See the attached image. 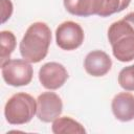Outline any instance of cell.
Segmentation results:
<instances>
[{"label": "cell", "mask_w": 134, "mask_h": 134, "mask_svg": "<svg viewBox=\"0 0 134 134\" xmlns=\"http://www.w3.org/2000/svg\"><path fill=\"white\" fill-rule=\"evenodd\" d=\"M51 30L44 22H35L26 29L20 42V53L29 63H39L48 53Z\"/></svg>", "instance_id": "1"}, {"label": "cell", "mask_w": 134, "mask_h": 134, "mask_svg": "<svg viewBox=\"0 0 134 134\" xmlns=\"http://www.w3.org/2000/svg\"><path fill=\"white\" fill-rule=\"evenodd\" d=\"M113 55L120 62L134 60V28L124 19L113 22L108 29Z\"/></svg>", "instance_id": "2"}, {"label": "cell", "mask_w": 134, "mask_h": 134, "mask_svg": "<svg viewBox=\"0 0 134 134\" xmlns=\"http://www.w3.org/2000/svg\"><path fill=\"white\" fill-rule=\"evenodd\" d=\"M35 114H37V100L25 92L13 94L4 107L5 119L10 125L27 124Z\"/></svg>", "instance_id": "3"}, {"label": "cell", "mask_w": 134, "mask_h": 134, "mask_svg": "<svg viewBox=\"0 0 134 134\" xmlns=\"http://www.w3.org/2000/svg\"><path fill=\"white\" fill-rule=\"evenodd\" d=\"M1 73L4 82L13 87L28 85L34 75V69L29 62L21 59L7 60L1 64Z\"/></svg>", "instance_id": "4"}, {"label": "cell", "mask_w": 134, "mask_h": 134, "mask_svg": "<svg viewBox=\"0 0 134 134\" xmlns=\"http://www.w3.org/2000/svg\"><path fill=\"white\" fill-rule=\"evenodd\" d=\"M84 30L80 24L73 21H65L55 29L57 45L63 50H74L84 42Z\"/></svg>", "instance_id": "5"}, {"label": "cell", "mask_w": 134, "mask_h": 134, "mask_svg": "<svg viewBox=\"0 0 134 134\" xmlns=\"http://www.w3.org/2000/svg\"><path fill=\"white\" fill-rule=\"evenodd\" d=\"M63 102L54 92H43L37 98V117L43 122H50L60 117Z\"/></svg>", "instance_id": "6"}, {"label": "cell", "mask_w": 134, "mask_h": 134, "mask_svg": "<svg viewBox=\"0 0 134 134\" xmlns=\"http://www.w3.org/2000/svg\"><path fill=\"white\" fill-rule=\"evenodd\" d=\"M68 79L66 68L57 62L44 64L39 70V81L41 85L48 90L61 88Z\"/></svg>", "instance_id": "7"}, {"label": "cell", "mask_w": 134, "mask_h": 134, "mask_svg": "<svg viewBox=\"0 0 134 134\" xmlns=\"http://www.w3.org/2000/svg\"><path fill=\"white\" fill-rule=\"evenodd\" d=\"M112 67L111 58L103 50L90 51L84 61V68L86 72L92 76L98 77L107 74Z\"/></svg>", "instance_id": "8"}, {"label": "cell", "mask_w": 134, "mask_h": 134, "mask_svg": "<svg viewBox=\"0 0 134 134\" xmlns=\"http://www.w3.org/2000/svg\"><path fill=\"white\" fill-rule=\"evenodd\" d=\"M112 112L116 119L130 121L134 119V95L129 92L116 94L111 103Z\"/></svg>", "instance_id": "9"}, {"label": "cell", "mask_w": 134, "mask_h": 134, "mask_svg": "<svg viewBox=\"0 0 134 134\" xmlns=\"http://www.w3.org/2000/svg\"><path fill=\"white\" fill-rule=\"evenodd\" d=\"M66 10L74 16L89 17L99 14L103 0H63Z\"/></svg>", "instance_id": "10"}, {"label": "cell", "mask_w": 134, "mask_h": 134, "mask_svg": "<svg viewBox=\"0 0 134 134\" xmlns=\"http://www.w3.org/2000/svg\"><path fill=\"white\" fill-rule=\"evenodd\" d=\"M51 130L54 134H85V128L69 116L58 117L52 121Z\"/></svg>", "instance_id": "11"}, {"label": "cell", "mask_w": 134, "mask_h": 134, "mask_svg": "<svg viewBox=\"0 0 134 134\" xmlns=\"http://www.w3.org/2000/svg\"><path fill=\"white\" fill-rule=\"evenodd\" d=\"M0 44H1V54H0V63L3 64L7 60H9L10 54L15 50L16 47V37L10 30H2L0 32Z\"/></svg>", "instance_id": "12"}, {"label": "cell", "mask_w": 134, "mask_h": 134, "mask_svg": "<svg viewBox=\"0 0 134 134\" xmlns=\"http://www.w3.org/2000/svg\"><path fill=\"white\" fill-rule=\"evenodd\" d=\"M131 0H103V6L98 14L99 17H108L127 8Z\"/></svg>", "instance_id": "13"}, {"label": "cell", "mask_w": 134, "mask_h": 134, "mask_svg": "<svg viewBox=\"0 0 134 134\" xmlns=\"http://www.w3.org/2000/svg\"><path fill=\"white\" fill-rule=\"evenodd\" d=\"M118 84L126 91H134V65L127 66L120 70Z\"/></svg>", "instance_id": "14"}, {"label": "cell", "mask_w": 134, "mask_h": 134, "mask_svg": "<svg viewBox=\"0 0 134 134\" xmlns=\"http://www.w3.org/2000/svg\"><path fill=\"white\" fill-rule=\"evenodd\" d=\"M1 6H2V19L1 22H6L12 14H13V3L10 0H1Z\"/></svg>", "instance_id": "15"}, {"label": "cell", "mask_w": 134, "mask_h": 134, "mask_svg": "<svg viewBox=\"0 0 134 134\" xmlns=\"http://www.w3.org/2000/svg\"><path fill=\"white\" fill-rule=\"evenodd\" d=\"M125 21H127L128 23H130L132 25V27L134 28V12H131L129 13L128 15H126L124 18H122Z\"/></svg>", "instance_id": "16"}]
</instances>
